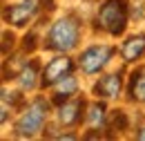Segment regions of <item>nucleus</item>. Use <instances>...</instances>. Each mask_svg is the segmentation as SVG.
<instances>
[{
	"mask_svg": "<svg viewBox=\"0 0 145 141\" xmlns=\"http://www.w3.org/2000/svg\"><path fill=\"white\" fill-rule=\"evenodd\" d=\"M109 128L112 130H125L127 128V117L125 112H121V110H116V112H112V117H109Z\"/></svg>",
	"mask_w": 145,
	"mask_h": 141,
	"instance_id": "ddd939ff",
	"label": "nucleus"
},
{
	"mask_svg": "<svg viewBox=\"0 0 145 141\" xmlns=\"http://www.w3.org/2000/svg\"><path fill=\"white\" fill-rule=\"evenodd\" d=\"M38 2H40V0H25V2L16 5V7L7 9V11H5V18H7L9 22H14V25L22 27V25L29 22V18L38 11V7H40Z\"/></svg>",
	"mask_w": 145,
	"mask_h": 141,
	"instance_id": "423d86ee",
	"label": "nucleus"
},
{
	"mask_svg": "<svg viewBox=\"0 0 145 141\" xmlns=\"http://www.w3.org/2000/svg\"><path fill=\"white\" fill-rule=\"evenodd\" d=\"M36 74H38V65H36V63L25 65V67L20 70V74H18L20 85H22L25 90H31L34 85H36Z\"/></svg>",
	"mask_w": 145,
	"mask_h": 141,
	"instance_id": "9b49d317",
	"label": "nucleus"
},
{
	"mask_svg": "<svg viewBox=\"0 0 145 141\" xmlns=\"http://www.w3.org/2000/svg\"><path fill=\"white\" fill-rule=\"evenodd\" d=\"M72 72V61L60 56V58H54L47 67H45V74H42V85H56L60 78H65L67 74Z\"/></svg>",
	"mask_w": 145,
	"mask_h": 141,
	"instance_id": "39448f33",
	"label": "nucleus"
},
{
	"mask_svg": "<svg viewBox=\"0 0 145 141\" xmlns=\"http://www.w3.org/2000/svg\"><path fill=\"white\" fill-rule=\"evenodd\" d=\"M98 22H101V27L107 29L109 34H114V36L123 34V29H125V25H127L125 0H107L101 7V11H98Z\"/></svg>",
	"mask_w": 145,
	"mask_h": 141,
	"instance_id": "f03ea898",
	"label": "nucleus"
},
{
	"mask_svg": "<svg viewBox=\"0 0 145 141\" xmlns=\"http://www.w3.org/2000/svg\"><path fill=\"white\" fill-rule=\"evenodd\" d=\"M138 139H141V141H145V128L141 130V132H138Z\"/></svg>",
	"mask_w": 145,
	"mask_h": 141,
	"instance_id": "2eb2a0df",
	"label": "nucleus"
},
{
	"mask_svg": "<svg viewBox=\"0 0 145 141\" xmlns=\"http://www.w3.org/2000/svg\"><path fill=\"white\" fill-rule=\"evenodd\" d=\"M94 92H96L98 96H103V99H112V96H116V94L121 92V76H118V74L103 76V78L96 83Z\"/></svg>",
	"mask_w": 145,
	"mask_h": 141,
	"instance_id": "6e6552de",
	"label": "nucleus"
},
{
	"mask_svg": "<svg viewBox=\"0 0 145 141\" xmlns=\"http://www.w3.org/2000/svg\"><path fill=\"white\" fill-rule=\"evenodd\" d=\"M89 123L91 125H103L105 123V105L103 103H94L89 107Z\"/></svg>",
	"mask_w": 145,
	"mask_h": 141,
	"instance_id": "f8f14e48",
	"label": "nucleus"
},
{
	"mask_svg": "<svg viewBox=\"0 0 145 141\" xmlns=\"http://www.w3.org/2000/svg\"><path fill=\"white\" fill-rule=\"evenodd\" d=\"M145 54V36H132L123 45V58L125 61H136Z\"/></svg>",
	"mask_w": 145,
	"mask_h": 141,
	"instance_id": "1a4fd4ad",
	"label": "nucleus"
},
{
	"mask_svg": "<svg viewBox=\"0 0 145 141\" xmlns=\"http://www.w3.org/2000/svg\"><path fill=\"white\" fill-rule=\"evenodd\" d=\"M112 56V49L109 47H89V49H85L83 56H80V67L87 72V74H94V72H98L105 63H107V58Z\"/></svg>",
	"mask_w": 145,
	"mask_h": 141,
	"instance_id": "20e7f679",
	"label": "nucleus"
},
{
	"mask_svg": "<svg viewBox=\"0 0 145 141\" xmlns=\"http://www.w3.org/2000/svg\"><path fill=\"white\" fill-rule=\"evenodd\" d=\"M129 94L134 101H141L145 103V67L136 70L132 74V81H129Z\"/></svg>",
	"mask_w": 145,
	"mask_h": 141,
	"instance_id": "9d476101",
	"label": "nucleus"
},
{
	"mask_svg": "<svg viewBox=\"0 0 145 141\" xmlns=\"http://www.w3.org/2000/svg\"><path fill=\"white\" fill-rule=\"evenodd\" d=\"M45 117H47V103H45L42 99H36L31 105L27 107V112L20 117L18 125H16V134H18V137H25V139L38 134V130H42Z\"/></svg>",
	"mask_w": 145,
	"mask_h": 141,
	"instance_id": "7ed1b4c3",
	"label": "nucleus"
},
{
	"mask_svg": "<svg viewBox=\"0 0 145 141\" xmlns=\"http://www.w3.org/2000/svg\"><path fill=\"white\" fill-rule=\"evenodd\" d=\"M58 92H63V94H74L76 92V78L74 76H65V78H60L58 81Z\"/></svg>",
	"mask_w": 145,
	"mask_h": 141,
	"instance_id": "4468645a",
	"label": "nucleus"
},
{
	"mask_svg": "<svg viewBox=\"0 0 145 141\" xmlns=\"http://www.w3.org/2000/svg\"><path fill=\"white\" fill-rule=\"evenodd\" d=\"M83 107H85V101H83V99L65 101V105H60V110H58V119H60V123H65V125L76 123V121L80 119Z\"/></svg>",
	"mask_w": 145,
	"mask_h": 141,
	"instance_id": "0eeeda50",
	"label": "nucleus"
},
{
	"mask_svg": "<svg viewBox=\"0 0 145 141\" xmlns=\"http://www.w3.org/2000/svg\"><path fill=\"white\" fill-rule=\"evenodd\" d=\"M78 43V22L74 18H60L54 22L52 32L47 36V47L56 52H69Z\"/></svg>",
	"mask_w": 145,
	"mask_h": 141,
	"instance_id": "f257e3e1",
	"label": "nucleus"
}]
</instances>
